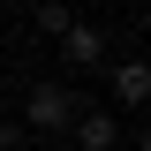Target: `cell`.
Instances as JSON below:
<instances>
[{
	"mask_svg": "<svg viewBox=\"0 0 151 151\" xmlns=\"http://www.w3.org/2000/svg\"><path fill=\"white\" fill-rule=\"evenodd\" d=\"M76 113H83V98H76L68 83H38V91L23 98V129H38V136H60Z\"/></svg>",
	"mask_w": 151,
	"mask_h": 151,
	"instance_id": "6da1fadb",
	"label": "cell"
},
{
	"mask_svg": "<svg viewBox=\"0 0 151 151\" xmlns=\"http://www.w3.org/2000/svg\"><path fill=\"white\" fill-rule=\"evenodd\" d=\"M68 129H76V151H113V144H121V121H113L106 106H83Z\"/></svg>",
	"mask_w": 151,
	"mask_h": 151,
	"instance_id": "7a4b0ae2",
	"label": "cell"
},
{
	"mask_svg": "<svg viewBox=\"0 0 151 151\" xmlns=\"http://www.w3.org/2000/svg\"><path fill=\"white\" fill-rule=\"evenodd\" d=\"M60 53H68L76 68H98V60H106V38H98V23H68V30H60Z\"/></svg>",
	"mask_w": 151,
	"mask_h": 151,
	"instance_id": "3957f363",
	"label": "cell"
},
{
	"mask_svg": "<svg viewBox=\"0 0 151 151\" xmlns=\"http://www.w3.org/2000/svg\"><path fill=\"white\" fill-rule=\"evenodd\" d=\"M113 98H121L129 113L151 98V68H144V60H121V68H113Z\"/></svg>",
	"mask_w": 151,
	"mask_h": 151,
	"instance_id": "277c9868",
	"label": "cell"
},
{
	"mask_svg": "<svg viewBox=\"0 0 151 151\" xmlns=\"http://www.w3.org/2000/svg\"><path fill=\"white\" fill-rule=\"evenodd\" d=\"M68 23H76V15H68V8H60V0H38V30H45V38H60V30H68Z\"/></svg>",
	"mask_w": 151,
	"mask_h": 151,
	"instance_id": "5b68a950",
	"label": "cell"
},
{
	"mask_svg": "<svg viewBox=\"0 0 151 151\" xmlns=\"http://www.w3.org/2000/svg\"><path fill=\"white\" fill-rule=\"evenodd\" d=\"M0 151H23V121H0Z\"/></svg>",
	"mask_w": 151,
	"mask_h": 151,
	"instance_id": "8992f818",
	"label": "cell"
},
{
	"mask_svg": "<svg viewBox=\"0 0 151 151\" xmlns=\"http://www.w3.org/2000/svg\"><path fill=\"white\" fill-rule=\"evenodd\" d=\"M23 151H30V144H23Z\"/></svg>",
	"mask_w": 151,
	"mask_h": 151,
	"instance_id": "52a82bcc",
	"label": "cell"
}]
</instances>
